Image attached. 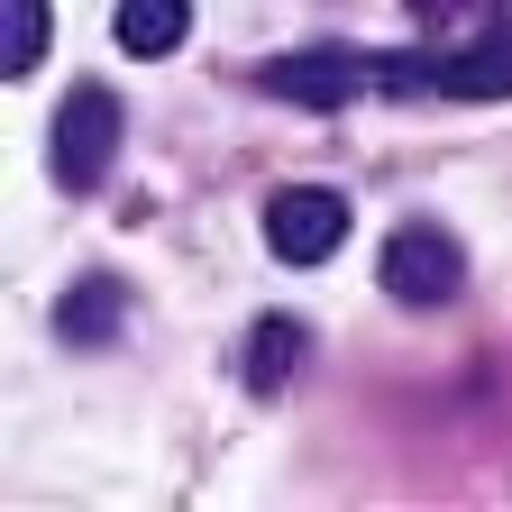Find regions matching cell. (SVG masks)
<instances>
[{"label": "cell", "instance_id": "cell-1", "mask_svg": "<svg viewBox=\"0 0 512 512\" xmlns=\"http://www.w3.org/2000/svg\"><path fill=\"white\" fill-rule=\"evenodd\" d=\"M110 156H119V92L74 83V92L55 101V128H46V174L64 192H101L110 183Z\"/></svg>", "mask_w": 512, "mask_h": 512}, {"label": "cell", "instance_id": "cell-2", "mask_svg": "<svg viewBox=\"0 0 512 512\" xmlns=\"http://www.w3.org/2000/svg\"><path fill=\"white\" fill-rule=\"evenodd\" d=\"M467 284V256L458 238H448L439 220H403L394 238H384V293L412 302V311H439V302H458Z\"/></svg>", "mask_w": 512, "mask_h": 512}, {"label": "cell", "instance_id": "cell-3", "mask_svg": "<svg viewBox=\"0 0 512 512\" xmlns=\"http://www.w3.org/2000/svg\"><path fill=\"white\" fill-rule=\"evenodd\" d=\"M256 92H275L293 110H339L357 92H375V55H348V46H293L275 64H256Z\"/></svg>", "mask_w": 512, "mask_h": 512}, {"label": "cell", "instance_id": "cell-4", "mask_svg": "<svg viewBox=\"0 0 512 512\" xmlns=\"http://www.w3.org/2000/svg\"><path fill=\"white\" fill-rule=\"evenodd\" d=\"M339 238H348V192L330 183H284L266 202V247L284 266H320V256H339Z\"/></svg>", "mask_w": 512, "mask_h": 512}, {"label": "cell", "instance_id": "cell-5", "mask_svg": "<svg viewBox=\"0 0 512 512\" xmlns=\"http://www.w3.org/2000/svg\"><path fill=\"white\" fill-rule=\"evenodd\" d=\"M448 101H512V0H485V28L439 55Z\"/></svg>", "mask_w": 512, "mask_h": 512}, {"label": "cell", "instance_id": "cell-6", "mask_svg": "<svg viewBox=\"0 0 512 512\" xmlns=\"http://www.w3.org/2000/svg\"><path fill=\"white\" fill-rule=\"evenodd\" d=\"M302 357H311V330H302L293 311H266V320L247 330V357H238V366H247V384H256V394H284Z\"/></svg>", "mask_w": 512, "mask_h": 512}, {"label": "cell", "instance_id": "cell-7", "mask_svg": "<svg viewBox=\"0 0 512 512\" xmlns=\"http://www.w3.org/2000/svg\"><path fill=\"white\" fill-rule=\"evenodd\" d=\"M192 37V0H119V46L128 55H174Z\"/></svg>", "mask_w": 512, "mask_h": 512}, {"label": "cell", "instance_id": "cell-8", "mask_svg": "<svg viewBox=\"0 0 512 512\" xmlns=\"http://www.w3.org/2000/svg\"><path fill=\"white\" fill-rule=\"evenodd\" d=\"M46 37H55L46 0H0V74H10V83L46 64Z\"/></svg>", "mask_w": 512, "mask_h": 512}, {"label": "cell", "instance_id": "cell-9", "mask_svg": "<svg viewBox=\"0 0 512 512\" xmlns=\"http://www.w3.org/2000/svg\"><path fill=\"white\" fill-rule=\"evenodd\" d=\"M119 330V284H74V293H64L55 302V339H110Z\"/></svg>", "mask_w": 512, "mask_h": 512}, {"label": "cell", "instance_id": "cell-10", "mask_svg": "<svg viewBox=\"0 0 512 512\" xmlns=\"http://www.w3.org/2000/svg\"><path fill=\"white\" fill-rule=\"evenodd\" d=\"M375 92H439V55H375Z\"/></svg>", "mask_w": 512, "mask_h": 512}, {"label": "cell", "instance_id": "cell-11", "mask_svg": "<svg viewBox=\"0 0 512 512\" xmlns=\"http://www.w3.org/2000/svg\"><path fill=\"white\" fill-rule=\"evenodd\" d=\"M403 10H412V19H448V10H458V0H403Z\"/></svg>", "mask_w": 512, "mask_h": 512}]
</instances>
